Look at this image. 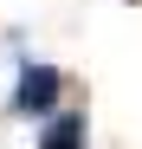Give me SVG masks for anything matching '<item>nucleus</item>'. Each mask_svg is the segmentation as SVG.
I'll return each mask as SVG.
<instances>
[{"mask_svg": "<svg viewBox=\"0 0 142 149\" xmlns=\"http://www.w3.org/2000/svg\"><path fill=\"white\" fill-rule=\"evenodd\" d=\"M58 65H26V71H19V91H13V110L19 117H45V110H52L58 104Z\"/></svg>", "mask_w": 142, "mask_h": 149, "instance_id": "f257e3e1", "label": "nucleus"}, {"mask_svg": "<svg viewBox=\"0 0 142 149\" xmlns=\"http://www.w3.org/2000/svg\"><path fill=\"white\" fill-rule=\"evenodd\" d=\"M39 149H84V110L52 117V130H45V143H39Z\"/></svg>", "mask_w": 142, "mask_h": 149, "instance_id": "f03ea898", "label": "nucleus"}]
</instances>
